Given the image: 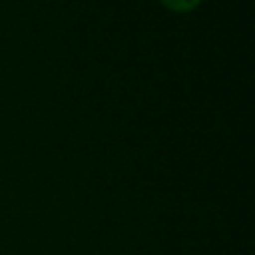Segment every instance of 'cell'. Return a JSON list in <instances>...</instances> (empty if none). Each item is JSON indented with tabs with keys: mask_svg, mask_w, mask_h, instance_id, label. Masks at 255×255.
Segmentation results:
<instances>
[{
	"mask_svg": "<svg viewBox=\"0 0 255 255\" xmlns=\"http://www.w3.org/2000/svg\"><path fill=\"white\" fill-rule=\"evenodd\" d=\"M161 2L173 10H191L199 4V0H161Z\"/></svg>",
	"mask_w": 255,
	"mask_h": 255,
	"instance_id": "obj_1",
	"label": "cell"
}]
</instances>
